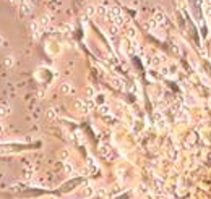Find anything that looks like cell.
Masks as SVG:
<instances>
[{"instance_id": "9", "label": "cell", "mask_w": 211, "mask_h": 199, "mask_svg": "<svg viewBox=\"0 0 211 199\" xmlns=\"http://www.w3.org/2000/svg\"><path fill=\"white\" fill-rule=\"evenodd\" d=\"M51 23V20H49V16H44V18H41L39 20V24H41V28H46L47 24Z\"/></svg>"}, {"instance_id": "16", "label": "cell", "mask_w": 211, "mask_h": 199, "mask_svg": "<svg viewBox=\"0 0 211 199\" xmlns=\"http://www.w3.org/2000/svg\"><path fill=\"white\" fill-rule=\"evenodd\" d=\"M47 115H49V118H54V110L49 109V112H47Z\"/></svg>"}, {"instance_id": "4", "label": "cell", "mask_w": 211, "mask_h": 199, "mask_svg": "<svg viewBox=\"0 0 211 199\" xmlns=\"http://www.w3.org/2000/svg\"><path fill=\"white\" fill-rule=\"evenodd\" d=\"M93 194V188H89V186H83L80 191H78V196L80 197H89Z\"/></svg>"}, {"instance_id": "10", "label": "cell", "mask_w": 211, "mask_h": 199, "mask_svg": "<svg viewBox=\"0 0 211 199\" xmlns=\"http://www.w3.org/2000/svg\"><path fill=\"white\" fill-rule=\"evenodd\" d=\"M94 94H96V91H94V88H93V86H88V88H86V96H88L89 99H91V97H94Z\"/></svg>"}, {"instance_id": "15", "label": "cell", "mask_w": 211, "mask_h": 199, "mask_svg": "<svg viewBox=\"0 0 211 199\" xmlns=\"http://www.w3.org/2000/svg\"><path fill=\"white\" fill-rule=\"evenodd\" d=\"M137 34H135V29H130L128 31V37H135Z\"/></svg>"}, {"instance_id": "1", "label": "cell", "mask_w": 211, "mask_h": 199, "mask_svg": "<svg viewBox=\"0 0 211 199\" xmlns=\"http://www.w3.org/2000/svg\"><path fill=\"white\" fill-rule=\"evenodd\" d=\"M75 109H76V112H80V113H88V110H89L84 100H75Z\"/></svg>"}, {"instance_id": "19", "label": "cell", "mask_w": 211, "mask_h": 199, "mask_svg": "<svg viewBox=\"0 0 211 199\" xmlns=\"http://www.w3.org/2000/svg\"><path fill=\"white\" fill-rule=\"evenodd\" d=\"M47 199H57V197H47Z\"/></svg>"}, {"instance_id": "5", "label": "cell", "mask_w": 211, "mask_h": 199, "mask_svg": "<svg viewBox=\"0 0 211 199\" xmlns=\"http://www.w3.org/2000/svg\"><path fill=\"white\" fill-rule=\"evenodd\" d=\"M20 10H21V13H23V15H30V13H31V10H33V8H31V3H30V2L23 3V5L20 7Z\"/></svg>"}, {"instance_id": "12", "label": "cell", "mask_w": 211, "mask_h": 199, "mask_svg": "<svg viewBox=\"0 0 211 199\" xmlns=\"http://www.w3.org/2000/svg\"><path fill=\"white\" fill-rule=\"evenodd\" d=\"M109 31H111V34H114V36H116V34L119 33V26H117V24H112Z\"/></svg>"}, {"instance_id": "3", "label": "cell", "mask_w": 211, "mask_h": 199, "mask_svg": "<svg viewBox=\"0 0 211 199\" xmlns=\"http://www.w3.org/2000/svg\"><path fill=\"white\" fill-rule=\"evenodd\" d=\"M60 92L65 94V96H67V94H72L73 92V86L70 83H62L60 84Z\"/></svg>"}, {"instance_id": "7", "label": "cell", "mask_w": 211, "mask_h": 199, "mask_svg": "<svg viewBox=\"0 0 211 199\" xmlns=\"http://www.w3.org/2000/svg\"><path fill=\"white\" fill-rule=\"evenodd\" d=\"M8 113H10V107H8V105H2V107H0V117H7Z\"/></svg>"}, {"instance_id": "11", "label": "cell", "mask_w": 211, "mask_h": 199, "mask_svg": "<svg viewBox=\"0 0 211 199\" xmlns=\"http://www.w3.org/2000/svg\"><path fill=\"white\" fill-rule=\"evenodd\" d=\"M94 13H96V8L93 5H89L88 8H86V15H88V16H93Z\"/></svg>"}, {"instance_id": "13", "label": "cell", "mask_w": 211, "mask_h": 199, "mask_svg": "<svg viewBox=\"0 0 211 199\" xmlns=\"http://www.w3.org/2000/svg\"><path fill=\"white\" fill-rule=\"evenodd\" d=\"M10 2H12V3H15V5H18V7H21L23 3H26V2H28V0H10Z\"/></svg>"}, {"instance_id": "18", "label": "cell", "mask_w": 211, "mask_h": 199, "mask_svg": "<svg viewBox=\"0 0 211 199\" xmlns=\"http://www.w3.org/2000/svg\"><path fill=\"white\" fill-rule=\"evenodd\" d=\"M2 131H3V123H0V135H2Z\"/></svg>"}, {"instance_id": "2", "label": "cell", "mask_w": 211, "mask_h": 199, "mask_svg": "<svg viewBox=\"0 0 211 199\" xmlns=\"http://www.w3.org/2000/svg\"><path fill=\"white\" fill-rule=\"evenodd\" d=\"M30 28H31V33H33V36H34L36 39H37V37H39L41 29H42V28H41V24H39V21H33Z\"/></svg>"}, {"instance_id": "6", "label": "cell", "mask_w": 211, "mask_h": 199, "mask_svg": "<svg viewBox=\"0 0 211 199\" xmlns=\"http://www.w3.org/2000/svg\"><path fill=\"white\" fill-rule=\"evenodd\" d=\"M3 63H5V66H7V68H12V66H13V63H15V59H13L12 55H8L7 59L3 60Z\"/></svg>"}, {"instance_id": "8", "label": "cell", "mask_w": 211, "mask_h": 199, "mask_svg": "<svg viewBox=\"0 0 211 199\" xmlns=\"http://www.w3.org/2000/svg\"><path fill=\"white\" fill-rule=\"evenodd\" d=\"M68 156H70L68 149H62V151H60V159H62V160H65V162H67V159H68Z\"/></svg>"}, {"instance_id": "17", "label": "cell", "mask_w": 211, "mask_h": 199, "mask_svg": "<svg viewBox=\"0 0 211 199\" xmlns=\"http://www.w3.org/2000/svg\"><path fill=\"white\" fill-rule=\"evenodd\" d=\"M5 44V39H3V36H0V47H2Z\"/></svg>"}, {"instance_id": "14", "label": "cell", "mask_w": 211, "mask_h": 199, "mask_svg": "<svg viewBox=\"0 0 211 199\" xmlns=\"http://www.w3.org/2000/svg\"><path fill=\"white\" fill-rule=\"evenodd\" d=\"M65 170H67V172H68V173H72V172H73V167H72V164L65 162Z\"/></svg>"}]
</instances>
